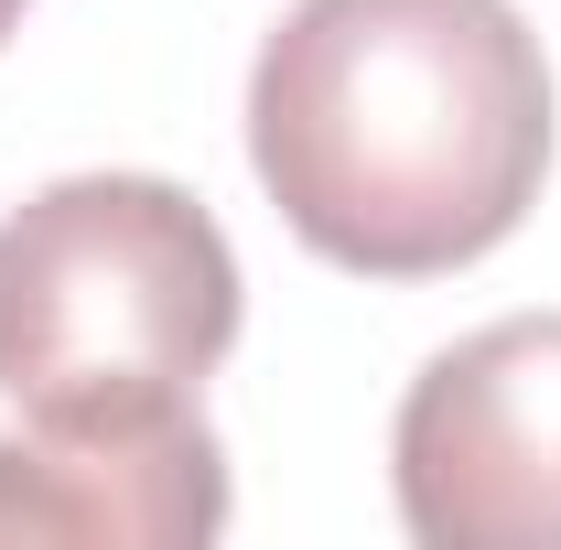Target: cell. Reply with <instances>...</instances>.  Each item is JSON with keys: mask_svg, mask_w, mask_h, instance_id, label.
I'll return each mask as SVG.
<instances>
[{"mask_svg": "<svg viewBox=\"0 0 561 550\" xmlns=\"http://www.w3.org/2000/svg\"><path fill=\"white\" fill-rule=\"evenodd\" d=\"M280 227L356 280H443L551 173V66L507 0H291L249 66Z\"/></svg>", "mask_w": 561, "mask_h": 550, "instance_id": "1", "label": "cell"}, {"mask_svg": "<svg viewBox=\"0 0 561 550\" xmlns=\"http://www.w3.org/2000/svg\"><path fill=\"white\" fill-rule=\"evenodd\" d=\"M238 249L162 173H66L0 216V400L22 421H173L238 345Z\"/></svg>", "mask_w": 561, "mask_h": 550, "instance_id": "2", "label": "cell"}, {"mask_svg": "<svg viewBox=\"0 0 561 550\" xmlns=\"http://www.w3.org/2000/svg\"><path fill=\"white\" fill-rule=\"evenodd\" d=\"M389 475L421 550H561V313L443 345L389 421Z\"/></svg>", "mask_w": 561, "mask_h": 550, "instance_id": "3", "label": "cell"}, {"mask_svg": "<svg viewBox=\"0 0 561 550\" xmlns=\"http://www.w3.org/2000/svg\"><path fill=\"white\" fill-rule=\"evenodd\" d=\"M227 529V443L173 421H22L0 432V540L22 550H184Z\"/></svg>", "mask_w": 561, "mask_h": 550, "instance_id": "4", "label": "cell"}, {"mask_svg": "<svg viewBox=\"0 0 561 550\" xmlns=\"http://www.w3.org/2000/svg\"><path fill=\"white\" fill-rule=\"evenodd\" d=\"M22 11H33V0H0V44H11V22H22Z\"/></svg>", "mask_w": 561, "mask_h": 550, "instance_id": "5", "label": "cell"}]
</instances>
